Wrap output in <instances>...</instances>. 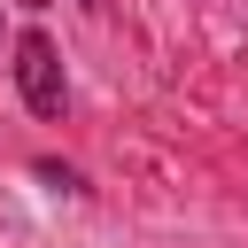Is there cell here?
I'll return each instance as SVG.
<instances>
[{"mask_svg": "<svg viewBox=\"0 0 248 248\" xmlns=\"http://www.w3.org/2000/svg\"><path fill=\"white\" fill-rule=\"evenodd\" d=\"M16 93H23V108H31V116H62V108H70L62 54H54V39H46L39 23L16 39Z\"/></svg>", "mask_w": 248, "mask_h": 248, "instance_id": "cell-1", "label": "cell"}, {"mask_svg": "<svg viewBox=\"0 0 248 248\" xmlns=\"http://www.w3.org/2000/svg\"><path fill=\"white\" fill-rule=\"evenodd\" d=\"M31 170H39V178H46V186H62V194H85V178H78V170H70V163H54V155H39V163H31Z\"/></svg>", "mask_w": 248, "mask_h": 248, "instance_id": "cell-2", "label": "cell"}, {"mask_svg": "<svg viewBox=\"0 0 248 248\" xmlns=\"http://www.w3.org/2000/svg\"><path fill=\"white\" fill-rule=\"evenodd\" d=\"M78 8H93V16H101V8H108V0H78Z\"/></svg>", "mask_w": 248, "mask_h": 248, "instance_id": "cell-3", "label": "cell"}, {"mask_svg": "<svg viewBox=\"0 0 248 248\" xmlns=\"http://www.w3.org/2000/svg\"><path fill=\"white\" fill-rule=\"evenodd\" d=\"M23 8H46V0H23Z\"/></svg>", "mask_w": 248, "mask_h": 248, "instance_id": "cell-4", "label": "cell"}]
</instances>
